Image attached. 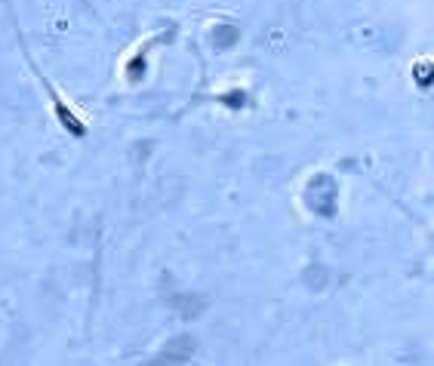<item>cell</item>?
<instances>
[{"label":"cell","mask_w":434,"mask_h":366,"mask_svg":"<svg viewBox=\"0 0 434 366\" xmlns=\"http://www.w3.org/2000/svg\"><path fill=\"white\" fill-rule=\"evenodd\" d=\"M237 40V31L228 28V25H219V31H216V46H225V43H234Z\"/></svg>","instance_id":"obj_1"},{"label":"cell","mask_w":434,"mask_h":366,"mask_svg":"<svg viewBox=\"0 0 434 366\" xmlns=\"http://www.w3.org/2000/svg\"><path fill=\"white\" fill-rule=\"evenodd\" d=\"M428 71H431L428 65H425V68L419 65V68H416V80H419V83H431V74H428Z\"/></svg>","instance_id":"obj_2"},{"label":"cell","mask_w":434,"mask_h":366,"mask_svg":"<svg viewBox=\"0 0 434 366\" xmlns=\"http://www.w3.org/2000/svg\"><path fill=\"white\" fill-rule=\"evenodd\" d=\"M225 102H231V105H243V96H240V93H231V96H225Z\"/></svg>","instance_id":"obj_3"}]
</instances>
